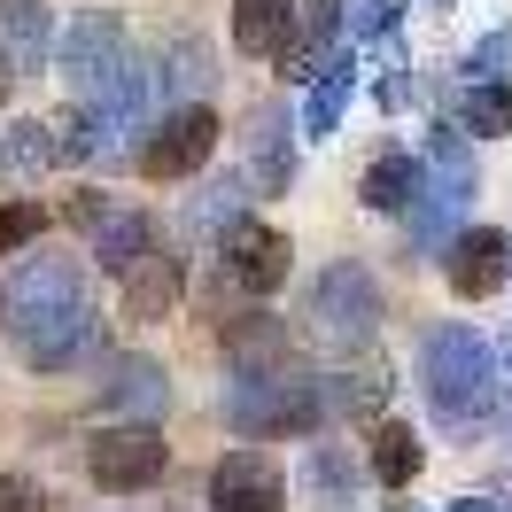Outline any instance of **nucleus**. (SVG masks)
<instances>
[{
  "mask_svg": "<svg viewBox=\"0 0 512 512\" xmlns=\"http://www.w3.org/2000/svg\"><path fill=\"white\" fill-rule=\"evenodd\" d=\"M295 117L288 101H256L249 125H241V179H249V194H288L295 187Z\"/></svg>",
  "mask_w": 512,
  "mask_h": 512,
  "instance_id": "9b49d317",
  "label": "nucleus"
},
{
  "mask_svg": "<svg viewBox=\"0 0 512 512\" xmlns=\"http://www.w3.org/2000/svg\"><path fill=\"white\" fill-rule=\"evenodd\" d=\"M241 435H319L326 427V388L319 373H303L295 357L280 365H233V381H225V404H218Z\"/></svg>",
  "mask_w": 512,
  "mask_h": 512,
  "instance_id": "f03ea898",
  "label": "nucleus"
},
{
  "mask_svg": "<svg viewBox=\"0 0 512 512\" xmlns=\"http://www.w3.org/2000/svg\"><path fill=\"white\" fill-rule=\"evenodd\" d=\"M117 512H125V505H117Z\"/></svg>",
  "mask_w": 512,
  "mask_h": 512,
  "instance_id": "a19ab883",
  "label": "nucleus"
},
{
  "mask_svg": "<svg viewBox=\"0 0 512 512\" xmlns=\"http://www.w3.org/2000/svg\"><path fill=\"white\" fill-rule=\"evenodd\" d=\"M443 512H505V505H497V497H450Z\"/></svg>",
  "mask_w": 512,
  "mask_h": 512,
  "instance_id": "e433bc0d",
  "label": "nucleus"
},
{
  "mask_svg": "<svg viewBox=\"0 0 512 512\" xmlns=\"http://www.w3.org/2000/svg\"><path fill=\"white\" fill-rule=\"evenodd\" d=\"M0 63L16 78L55 63V0H8L0 8Z\"/></svg>",
  "mask_w": 512,
  "mask_h": 512,
  "instance_id": "aec40b11",
  "label": "nucleus"
},
{
  "mask_svg": "<svg viewBox=\"0 0 512 512\" xmlns=\"http://www.w3.org/2000/svg\"><path fill=\"white\" fill-rule=\"evenodd\" d=\"M210 86H218V47L194 32V24H179V32L163 39V55H156V94H163V109H202Z\"/></svg>",
  "mask_w": 512,
  "mask_h": 512,
  "instance_id": "dca6fc26",
  "label": "nucleus"
},
{
  "mask_svg": "<svg viewBox=\"0 0 512 512\" xmlns=\"http://www.w3.org/2000/svg\"><path fill=\"white\" fill-rule=\"evenodd\" d=\"M303 334H311L326 357H357L381 334V288H373V272H365L357 256H334L319 280H311V295H303Z\"/></svg>",
  "mask_w": 512,
  "mask_h": 512,
  "instance_id": "7ed1b4c3",
  "label": "nucleus"
},
{
  "mask_svg": "<svg viewBox=\"0 0 512 512\" xmlns=\"http://www.w3.org/2000/svg\"><path fill=\"white\" fill-rule=\"evenodd\" d=\"M70 225L86 233V256H101V272H117L125 280L140 256L163 241V225L140 210V202H125V194H101V187H86V194H70Z\"/></svg>",
  "mask_w": 512,
  "mask_h": 512,
  "instance_id": "423d86ee",
  "label": "nucleus"
},
{
  "mask_svg": "<svg viewBox=\"0 0 512 512\" xmlns=\"http://www.w3.org/2000/svg\"><path fill=\"white\" fill-rule=\"evenodd\" d=\"M497 373H505V350H497L481 326L443 319V326L419 334V388H427V404L443 419H458V427L497 404V388H505Z\"/></svg>",
  "mask_w": 512,
  "mask_h": 512,
  "instance_id": "f257e3e1",
  "label": "nucleus"
},
{
  "mask_svg": "<svg viewBox=\"0 0 512 512\" xmlns=\"http://www.w3.org/2000/svg\"><path fill=\"white\" fill-rule=\"evenodd\" d=\"M357 489H365V458H357L350 443H303V505L319 512H350Z\"/></svg>",
  "mask_w": 512,
  "mask_h": 512,
  "instance_id": "6ab92c4d",
  "label": "nucleus"
},
{
  "mask_svg": "<svg viewBox=\"0 0 512 512\" xmlns=\"http://www.w3.org/2000/svg\"><path fill=\"white\" fill-rule=\"evenodd\" d=\"M94 404L109 412V427H156L171 412V373L148 350H117V357H101Z\"/></svg>",
  "mask_w": 512,
  "mask_h": 512,
  "instance_id": "6e6552de",
  "label": "nucleus"
},
{
  "mask_svg": "<svg viewBox=\"0 0 512 512\" xmlns=\"http://www.w3.org/2000/svg\"><path fill=\"white\" fill-rule=\"evenodd\" d=\"M334 32H342V0H303V8H295V47H303V55H319Z\"/></svg>",
  "mask_w": 512,
  "mask_h": 512,
  "instance_id": "473e14b6",
  "label": "nucleus"
},
{
  "mask_svg": "<svg viewBox=\"0 0 512 512\" xmlns=\"http://www.w3.org/2000/svg\"><path fill=\"white\" fill-rule=\"evenodd\" d=\"M47 140H55V171H63V163H94V156H86V109L47 117Z\"/></svg>",
  "mask_w": 512,
  "mask_h": 512,
  "instance_id": "f704fd0d",
  "label": "nucleus"
},
{
  "mask_svg": "<svg viewBox=\"0 0 512 512\" xmlns=\"http://www.w3.org/2000/svg\"><path fill=\"white\" fill-rule=\"evenodd\" d=\"M388 512H427V505H404V497H396V505H388Z\"/></svg>",
  "mask_w": 512,
  "mask_h": 512,
  "instance_id": "58836bf2",
  "label": "nucleus"
},
{
  "mask_svg": "<svg viewBox=\"0 0 512 512\" xmlns=\"http://www.w3.org/2000/svg\"><path fill=\"white\" fill-rule=\"evenodd\" d=\"M210 512H288V474H280V458L272 450H225L218 466H210Z\"/></svg>",
  "mask_w": 512,
  "mask_h": 512,
  "instance_id": "ddd939ff",
  "label": "nucleus"
},
{
  "mask_svg": "<svg viewBox=\"0 0 512 512\" xmlns=\"http://www.w3.org/2000/svg\"><path fill=\"white\" fill-rule=\"evenodd\" d=\"M450 125L466 132V140H505L512 132V86H458Z\"/></svg>",
  "mask_w": 512,
  "mask_h": 512,
  "instance_id": "bb28decb",
  "label": "nucleus"
},
{
  "mask_svg": "<svg viewBox=\"0 0 512 512\" xmlns=\"http://www.w3.org/2000/svg\"><path fill=\"white\" fill-rule=\"evenodd\" d=\"M125 24H117V8H70L63 32H55V70L70 78V94H86L109 63H125Z\"/></svg>",
  "mask_w": 512,
  "mask_h": 512,
  "instance_id": "f8f14e48",
  "label": "nucleus"
},
{
  "mask_svg": "<svg viewBox=\"0 0 512 512\" xmlns=\"http://www.w3.org/2000/svg\"><path fill=\"white\" fill-rule=\"evenodd\" d=\"M466 202H474V187H458V179H435L427 163H419V194H412V210H404V233H412V249L427 256V249H443L450 256V241L466 233Z\"/></svg>",
  "mask_w": 512,
  "mask_h": 512,
  "instance_id": "f3484780",
  "label": "nucleus"
},
{
  "mask_svg": "<svg viewBox=\"0 0 512 512\" xmlns=\"http://www.w3.org/2000/svg\"><path fill=\"white\" fill-rule=\"evenodd\" d=\"M218 109L202 101V109H163L156 125H148V140H140V179H156V187H171V179H194L202 163L218 156Z\"/></svg>",
  "mask_w": 512,
  "mask_h": 512,
  "instance_id": "0eeeda50",
  "label": "nucleus"
},
{
  "mask_svg": "<svg viewBox=\"0 0 512 512\" xmlns=\"http://www.w3.org/2000/svg\"><path fill=\"white\" fill-rule=\"evenodd\" d=\"M288 319H272V311H249V319H225V350L241 357V365H280L288 357Z\"/></svg>",
  "mask_w": 512,
  "mask_h": 512,
  "instance_id": "c85d7f7f",
  "label": "nucleus"
},
{
  "mask_svg": "<svg viewBox=\"0 0 512 512\" xmlns=\"http://www.w3.org/2000/svg\"><path fill=\"white\" fill-rule=\"evenodd\" d=\"M148 101H156V70L140 63V55H125V63H109L78 94V109H86V156L94 163H117L140 140V125H148Z\"/></svg>",
  "mask_w": 512,
  "mask_h": 512,
  "instance_id": "20e7f679",
  "label": "nucleus"
},
{
  "mask_svg": "<svg viewBox=\"0 0 512 512\" xmlns=\"http://www.w3.org/2000/svg\"><path fill=\"white\" fill-rule=\"evenodd\" d=\"M350 94H357V55H350V47H334V55L319 63V78H311V94H303V140H334Z\"/></svg>",
  "mask_w": 512,
  "mask_h": 512,
  "instance_id": "5701e85b",
  "label": "nucleus"
},
{
  "mask_svg": "<svg viewBox=\"0 0 512 512\" xmlns=\"http://www.w3.org/2000/svg\"><path fill=\"white\" fill-rule=\"evenodd\" d=\"M0 8H8V0H0Z\"/></svg>",
  "mask_w": 512,
  "mask_h": 512,
  "instance_id": "ea45409f",
  "label": "nucleus"
},
{
  "mask_svg": "<svg viewBox=\"0 0 512 512\" xmlns=\"http://www.w3.org/2000/svg\"><path fill=\"white\" fill-rule=\"evenodd\" d=\"M218 272H225V288H241V295H280L288 272H295V241L280 233V225L241 218L218 241Z\"/></svg>",
  "mask_w": 512,
  "mask_h": 512,
  "instance_id": "9d476101",
  "label": "nucleus"
},
{
  "mask_svg": "<svg viewBox=\"0 0 512 512\" xmlns=\"http://www.w3.org/2000/svg\"><path fill=\"white\" fill-rule=\"evenodd\" d=\"M419 466H427V443H419V427H404V419H381L373 427V443H365V474L381 481V489H412Z\"/></svg>",
  "mask_w": 512,
  "mask_h": 512,
  "instance_id": "393cba45",
  "label": "nucleus"
},
{
  "mask_svg": "<svg viewBox=\"0 0 512 512\" xmlns=\"http://www.w3.org/2000/svg\"><path fill=\"white\" fill-rule=\"evenodd\" d=\"M47 505H55V497H47L32 474H0V512H47Z\"/></svg>",
  "mask_w": 512,
  "mask_h": 512,
  "instance_id": "c9c22d12",
  "label": "nucleus"
},
{
  "mask_svg": "<svg viewBox=\"0 0 512 512\" xmlns=\"http://www.w3.org/2000/svg\"><path fill=\"white\" fill-rule=\"evenodd\" d=\"M404 8L412 0H357V16H350V39H396V24H404Z\"/></svg>",
  "mask_w": 512,
  "mask_h": 512,
  "instance_id": "72a5a7b5",
  "label": "nucleus"
},
{
  "mask_svg": "<svg viewBox=\"0 0 512 512\" xmlns=\"http://www.w3.org/2000/svg\"><path fill=\"white\" fill-rule=\"evenodd\" d=\"M419 163H427L435 179H458V187H474V140L450 125V117H443V125H427V148H419Z\"/></svg>",
  "mask_w": 512,
  "mask_h": 512,
  "instance_id": "c756f323",
  "label": "nucleus"
},
{
  "mask_svg": "<svg viewBox=\"0 0 512 512\" xmlns=\"http://www.w3.org/2000/svg\"><path fill=\"white\" fill-rule=\"evenodd\" d=\"M16 350H24V365H32V373H70L78 357L101 350V303H78V311H63V319L32 326Z\"/></svg>",
  "mask_w": 512,
  "mask_h": 512,
  "instance_id": "a211bd4d",
  "label": "nucleus"
},
{
  "mask_svg": "<svg viewBox=\"0 0 512 512\" xmlns=\"http://www.w3.org/2000/svg\"><path fill=\"white\" fill-rule=\"evenodd\" d=\"M179 295H187V249H179V241H156V249L117 280V303H125V319H140V326L171 319Z\"/></svg>",
  "mask_w": 512,
  "mask_h": 512,
  "instance_id": "4468645a",
  "label": "nucleus"
},
{
  "mask_svg": "<svg viewBox=\"0 0 512 512\" xmlns=\"http://www.w3.org/2000/svg\"><path fill=\"white\" fill-rule=\"evenodd\" d=\"M326 419H373L381 427L388 412V373L381 365H342V373H326Z\"/></svg>",
  "mask_w": 512,
  "mask_h": 512,
  "instance_id": "a878e982",
  "label": "nucleus"
},
{
  "mask_svg": "<svg viewBox=\"0 0 512 512\" xmlns=\"http://www.w3.org/2000/svg\"><path fill=\"white\" fill-rule=\"evenodd\" d=\"M86 474L109 497H140V489H156L171 474V443H163L156 427H101L94 443H86Z\"/></svg>",
  "mask_w": 512,
  "mask_h": 512,
  "instance_id": "1a4fd4ad",
  "label": "nucleus"
},
{
  "mask_svg": "<svg viewBox=\"0 0 512 512\" xmlns=\"http://www.w3.org/2000/svg\"><path fill=\"white\" fill-rule=\"evenodd\" d=\"M412 194H419V156H412V148H381V156L357 171V202L381 210V218H404Z\"/></svg>",
  "mask_w": 512,
  "mask_h": 512,
  "instance_id": "b1692460",
  "label": "nucleus"
},
{
  "mask_svg": "<svg viewBox=\"0 0 512 512\" xmlns=\"http://www.w3.org/2000/svg\"><path fill=\"white\" fill-rule=\"evenodd\" d=\"M8 86H16V70H8V63H0V101H8Z\"/></svg>",
  "mask_w": 512,
  "mask_h": 512,
  "instance_id": "4c0bfd02",
  "label": "nucleus"
},
{
  "mask_svg": "<svg viewBox=\"0 0 512 512\" xmlns=\"http://www.w3.org/2000/svg\"><path fill=\"white\" fill-rule=\"evenodd\" d=\"M39 171H55V140H47V117L0 132V187H24Z\"/></svg>",
  "mask_w": 512,
  "mask_h": 512,
  "instance_id": "cd10ccee",
  "label": "nucleus"
},
{
  "mask_svg": "<svg viewBox=\"0 0 512 512\" xmlns=\"http://www.w3.org/2000/svg\"><path fill=\"white\" fill-rule=\"evenodd\" d=\"M443 280H450L458 303H489V295L512 280V241L497 225H466V233L450 241V256H443Z\"/></svg>",
  "mask_w": 512,
  "mask_h": 512,
  "instance_id": "2eb2a0df",
  "label": "nucleus"
},
{
  "mask_svg": "<svg viewBox=\"0 0 512 512\" xmlns=\"http://www.w3.org/2000/svg\"><path fill=\"white\" fill-rule=\"evenodd\" d=\"M78 303H94V295H86V264H78V256H55V249L24 256V264L0 280V326H8L16 342H24L32 326L78 311Z\"/></svg>",
  "mask_w": 512,
  "mask_h": 512,
  "instance_id": "39448f33",
  "label": "nucleus"
},
{
  "mask_svg": "<svg viewBox=\"0 0 512 512\" xmlns=\"http://www.w3.org/2000/svg\"><path fill=\"white\" fill-rule=\"evenodd\" d=\"M233 47L256 63L295 55V0H233Z\"/></svg>",
  "mask_w": 512,
  "mask_h": 512,
  "instance_id": "4be33fe9",
  "label": "nucleus"
},
{
  "mask_svg": "<svg viewBox=\"0 0 512 512\" xmlns=\"http://www.w3.org/2000/svg\"><path fill=\"white\" fill-rule=\"evenodd\" d=\"M241 218H249V179H241V171H225V179H210V187L187 202L179 249H218V241H225Z\"/></svg>",
  "mask_w": 512,
  "mask_h": 512,
  "instance_id": "412c9836",
  "label": "nucleus"
},
{
  "mask_svg": "<svg viewBox=\"0 0 512 512\" xmlns=\"http://www.w3.org/2000/svg\"><path fill=\"white\" fill-rule=\"evenodd\" d=\"M466 86H512V24H497V32H481L474 47H466Z\"/></svg>",
  "mask_w": 512,
  "mask_h": 512,
  "instance_id": "2f4dec72",
  "label": "nucleus"
},
{
  "mask_svg": "<svg viewBox=\"0 0 512 512\" xmlns=\"http://www.w3.org/2000/svg\"><path fill=\"white\" fill-rule=\"evenodd\" d=\"M47 225H55V210H47L39 194L0 202V256H16V249H32V241H47Z\"/></svg>",
  "mask_w": 512,
  "mask_h": 512,
  "instance_id": "7c9ffc66",
  "label": "nucleus"
}]
</instances>
